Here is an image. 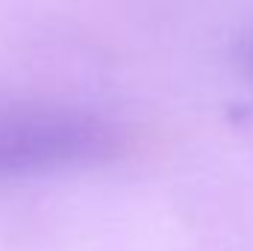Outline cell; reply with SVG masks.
Instances as JSON below:
<instances>
[{
  "instance_id": "2",
  "label": "cell",
  "mask_w": 253,
  "mask_h": 251,
  "mask_svg": "<svg viewBox=\"0 0 253 251\" xmlns=\"http://www.w3.org/2000/svg\"><path fill=\"white\" fill-rule=\"evenodd\" d=\"M245 60H248V68H251V74H253V42L248 45V54H245Z\"/></svg>"
},
{
  "instance_id": "1",
  "label": "cell",
  "mask_w": 253,
  "mask_h": 251,
  "mask_svg": "<svg viewBox=\"0 0 253 251\" xmlns=\"http://www.w3.org/2000/svg\"><path fill=\"white\" fill-rule=\"evenodd\" d=\"M129 148L132 133L103 116L44 107L0 113V178L97 166Z\"/></svg>"
}]
</instances>
